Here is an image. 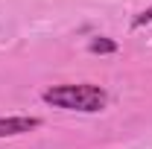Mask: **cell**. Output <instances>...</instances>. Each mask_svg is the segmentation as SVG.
<instances>
[{
  "mask_svg": "<svg viewBox=\"0 0 152 149\" xmlns=\"http://www.w3.org/2000/svg\"><path fill=\"white\" fill-rule=\"evenodd\" d=\"M41 99L47 105H53V108L94 114L99 108H105L108 93L102 91L99 85H56V88H47L41 93Z\"/></svg>",
  "mask_w": 152,
  "mask_h": 149,
  "instance_id": "obj_1",
  "label": "cell"
},
{
  "mask_svg": "<svg viewBox=\"0 0 152 149\" xmlns=\"http://www.w3.org/2000/svg\"><path fill=\"white\" fill-rule=\"evenodd\" d=\"M41 126L38 117H0V137H9V134H23V131H32Z\"/></svg>",
  "mask_w": 152,
  "mask_h": 149,
  "instance_id": "obj_2",
  "label": "cell"
},
{
  "mask_svg": "<svg viewBox=\"0 0 152 149\" xmlns=\"http://www.w3.org/2000/svg\"><path fill=\"white\" fill-rule=\"evenodd\" d=\"M88 50L91 53H117V41H111V38H94L88 44Z\"/></svg>",
  "mask_w": 152,
  "mask_h": 149,
  "instance_id": "obj_3",
  "label": "cell"
},
{
  "mask_svg": "<svg viewBox=\"0 0 152 149\" xmlns=\"http://www.w3.org/2000/svg\"><path fill=\"white\" fill-rule=\"evenodd\" d=\"M146 23H152V6H149V9H143V12H140V15L132 20L134 29H140V26H146Z\"/></svg>",
  "mask_w": 152,
  "mask_h": 149,
  "instance_id": "obj_4",
  "label": "cell"
}]
</instances>
